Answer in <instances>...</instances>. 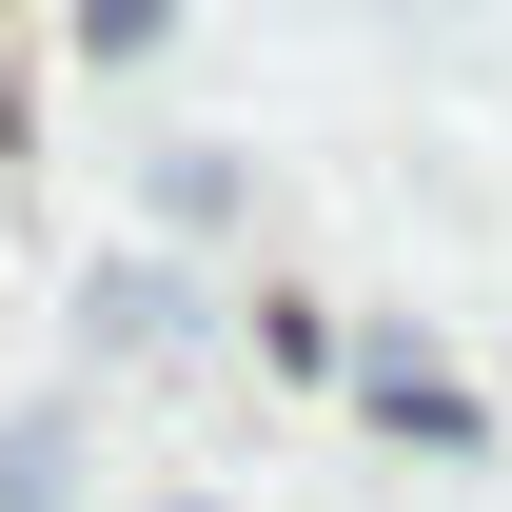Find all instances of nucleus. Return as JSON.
I'll list each match as a JSON object with an SVG mask.
<instances>
[{
  "mask_svg": "<svg viewBox=\"0 0 512 512\" xmlns=\"http://www.w3.org/2000/svg\"><path fill=\"white\" fill-rule=\"evenodd\" d=\"M158 20H178V0H79V40H99V60H138Z\"/></svg>",
  "mask_w": 512,
  "mask_h": 512,
  "instance_id": "nucleus-2",
  "label": "nucleus"
},
{
  "mask_svg": "<svg viewBox=\"0 0 512 512\" xmlns=\"http://www.w3.org/2000/svg\"><path fill=\"white\" fill-rule=\"evenodd\" d=\"M355 394H375V414H394L414 453H473V394H453L434 355H355Z\"/></svg>",
  "mask_w": 512,
  "mask_h": 512,
  "instance_id": "nucleus-1",
  "label": "nucleus"
}]
</instances>
